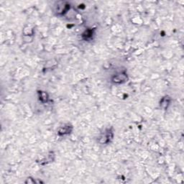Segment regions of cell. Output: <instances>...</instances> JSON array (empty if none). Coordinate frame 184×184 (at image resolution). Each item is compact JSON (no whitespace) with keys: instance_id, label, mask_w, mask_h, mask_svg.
Segmentation results:
<instances>
[{"instance_id":"cell-4","label":"cell","mask_w":184,"mask_h":184,"mask_svg":"<svg viewBox=\"0 0 184 184\" xmlns=\"http://www.w3.org/2000/svg\"><path fill=\"white\" fill-rule=\"evenodd\" d=\"M170 101L171 99L168 97H165L163 98V99H161L160 103V107H162L163 109H166L168 108L169 104H170Z\"/></svg>"},{"instance_id":"cell-1","label":"cell","mask_w":184,"mask_h":184,"mask_svg":"<svg viewBox=\"0 0 184 184\" xmlns=\"http://www.w3.org/2000/svg\"><path fill=\"white\" fill-rule=\"evenodd\" d=\"M113 137H114V134H113L112 129H106V130L104 132V133H102L99 137V143L102 144V145H104V144H108L109 143H110V141L113 139Z\"/></svg>"},{"instance_id":"cell-5","label":"cell","mask_w":184,"mask_h":184,"mask_svg":"<svg viewBox=\"0 0 184 184\" xmlns=\"http://www.w3.org/2000/svg\"><path fill=\"white\" fill-rule=\"evenodd\" d=\"M48 94L45 93V92H42L40 93V100L43 102H45L48 101Z\"/></svg>"},{"instance_id":"cell-3","label":"cell","mask_w":184,"mask_h":184,"mask_svg":"<svg viewBox=\"0 0 184 184\" xmlns=\"http://www.w3.org/2000/svg\"><path fill=\"white\" fill-rule=\"evenodd\" d=\"M73 127L71 126L70 125H66L63 127H60L59 129H58V135H68L71 133V132L72 131Z\"/></svg>"},{"instance_id":"cell-2","label":"cell","mask_w":184,"mask_h":184,"mask_svg":"<svg viewBox=\"0 0 184 184\" xmlns=\"http://www.w3.org/2000/svg\"><path fill=\"white\" fill-rule=\"evenodd\" d=\"M112 81L114 83H117V84H120V83L126 82V81H127V74L123 72L114 74V76L112 77Z\"/></svg>"}]
</instances>
